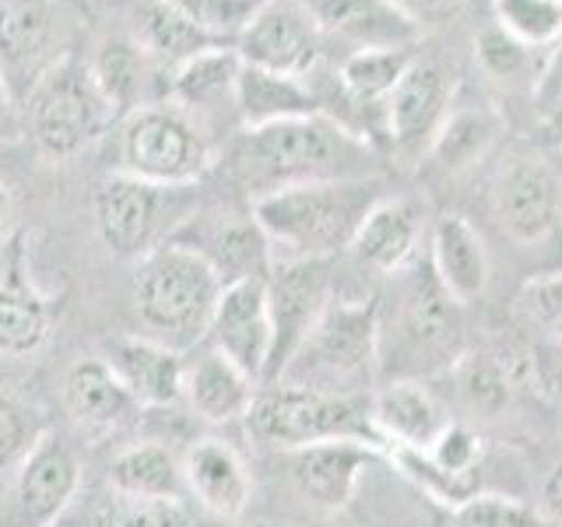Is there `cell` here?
<instances>
[{
  "mask_svg": "<svg viewBox=\"0 0 562 527\" xmlns=\"http://www.w3.org/2000/svg\"><path fill=\"white\" fill-rule=\"evenodd\" d=\"M102 359L140 408H172L183 401V351H172L145 334H123L105 341Z\"/></svg>",
  "mask_w": 562,
  "mask_h": 527,
  "instance_id": "cell-23",
  "label": "cell"
},
{
  "mask_svg": "<svg viewBox=\"0 0 562 527\" xmlns=\"http://www.w3.org/2000/svg\"><path fill=\"white\" fill-rule=\"evenodd\" d=\"M81 492V457L60 433H46L11 474L0 527H57Z\"/></svg>",
  "mask_w": 562,
  "mask_h": 527,
  "instance_id": "cell-11",
  "label": "cell"
},
{
  "mask_svg": "<svg viewBox=\"0 0 562 527\" xmlns=\"http://www.w3.org/2000/svg\"><path fill=\"white\" fill-rule=\"evenodd\" d=\"M215 46H236L263 0H172Z\"/></svg>",
  "mask_w": 562,
  "mask_h": 527,
  "instance_id": "cell-38",
  "label": "cell"
},
{
  "mask_svg": "<svg viewBox=\"0 0 562 527\" xmlns=\"http://www.w3.org/2000/svg\"><path fill=\"white\" fill-rule=\"evenodd\" d=\"M376 377V299L334 295L321 324L299 345L278 383L316 386L334 394H369L366 383Z\"/></svg>",
  "mask_w": 562,
  "mask_h": 527,
  "instance_id": "cell-6",
  "label": "cell"
},
{
  "mask_svg": "<svg viewBox=\"0 0 562 527\" xmlns=\"http://www.w3.org/2000/svg\"><path fill=\"white\" fill-rule=\"evenodd\" d=\"M538 514L549 527H562V461L544 474L538 492Z\"/></svg>",
  "mask_w": 562,
  "mask_h": 527,
  "instance_id": "cell-43",
  "label": "cell"
},
{
  "mask_svg": "<svg viewBox=\"0 0 562 527\" xmlns=\"http://www.w3.org/2000/svg\"><path fill=\"white\" fill-rule=\"evenodd\" d=\"M57 527H198L183 500H134L110 485L70 503Z\"/></svg>",
  "mask_w": 562,
  "mask_h": 527,
  "instance_id": "cell-28",
  "label": "cell"
},
{
  "mask_svg": "<svg viewBox=\"0 0 562 527\" xmlns=\"http://www.w3.org/2000/svg\"><path fill=\"white\" fill-rule=\"evenodd\" d=\"M457 527H549L535 506L520 500L496 496V492H479L474 500L453 509Z\"/></svg>",
  "mask_w": 562,
  "mask_h": 527,
  "instance_id": "cell-40",
  "label": "cell"
},
{
  "mask_svg": "<svg viewBox=\"0 0 562 527\" xmlns=\"http://www.w3.org/2000/svg\"><path fill=\"white\" fill-rule=\"evenodd\" d=\"M64 408L88 433H113L131 426L140 404L127 394L102 356L78 359L64 373Z\"/></svg>",
  "mask_w": 562,
  "mask_h": 527,
  "instance_id": "cell-27",
  "label": "cell"
},
{
  "mask_svg": "<svg viewBox=\"0 0 562 527\" xmlns=\"http://www.w3.org/2000/svg\"><path fill=\"white\" fill-rule=\"evenodd\" d=\"M60 321V303L35 285L25 233H14L0 257V356L32 359L49 345Z\"/></svg>",
  "mask_w": 562,
  "mask_h": 527,
  "instance_id": "cell-13",
  "label": "cell"
},
{
  "mask_svg": "<svg viewBox=\"0 0 562 527\" xmlns=\"http://www.w3.org/2000/svg\"><path fill=\"white\" fill-rule=\"evenodd\" d=\"M29 134L46 158H75L113 127L116 113L99 92L88 60L67 53L25 99Z\"/></svg>",
  "mask_w": 562,
  "mask_h": 527,
  "instance_id": "cell-8",
  "label": "cell"
},
{
  "mask_svg": "<svg viewBox=\"0 0 562 527\" xmlns=\"http://www.w3.org/2000/svg\"><path fill=\"white\" fill-rule=\"evenodd\" d=\"M499 131L503 120L488 105H457L447 113L443 127L436 131L426 155L443 172H461L485 158V152L496 145Z\"/></svg>",
  "mask_w": 562,
  "mask_h": 527,
  "instance_id": "cell-34",
  "label": "cell"
},
{
  "mask_svg": "<svg viewBox=\"0 0 562 527\" xmlns=\"http://www.w3.org/2000/svg\"><path fill=\"white\" fill-rule=\"evenodd\" d=\"M137 46L172 75L180 64L211 49L215 43L172 0H145L137 11Z\"/></svg>",
  "mask_w": 562,
  "mask_h": 527,
  "instance_id": "cell-33",
  "label": "cell"
},
{
  "mask_svg": "<svg viewBox=\"0 0 562 527\" xmlns=\"http://www.w3.org/2000/svg\"><path fill=\"white\" fill-rule=\"evenodd\" d=\"M187 496L222 524H236L250 509L254 479L243 453L218 436H204L183 453Z\"/></svg>",
  "mask_w": 562,
  "mask_h": 527,
  "instance_id": "cell-20",
  "label": "cell"
},
{
  "mask_svg": "<svg viewBox=\"0 0 562 527\" xmlns=\"http://www.w3.org/2000/svg\"><path fill=\"white\" fill-rule=\"evenodd\" d=\"M538 383L552 394V401L562 408V348L549 366H538Z\"/></svg>",
  "mask_w": 562,
  "mask_h": 527,
  "instance_id": "cell-45",
  "label": "cell"
},
{
  "mask_svg": "<svg viewBox=\"0 0 562 527\" xmlns=\"http://www.w3.org/2000/svg\"><path fill=\"white\" fill-rule=\"evenodd\" d=\"M169 239L201 254L225 285L246 278H268L274 264L271 243L260 233L254 211H246V215H233L228 211V215H215V218L190 215Z\"/></svg>",
  "mask_w": 562,
  "mask_h": 527,
  "instance_id": "cell-19",
  "label": "cell"
},
{
  "mask_svg": "<svg viewBox=\"0 0 562 527\" xmlns=\"http://www.w3.org/2000/svg\"><path fill=\"white\" fill-rule=\"evenodd\" d=\"M386 461V450L362 439H334L285 453V479L306 506L321 514H341L351 503L362 474Z\"/></svg>",
  "mask_w": 562,
  "mask_h": 527,
  "instance_id": "cell-15",
  "label": "cell"
},
{
  "mask_svg": "<svg viewBox=\"0 0 562 527\" xmlns=\"http://www.w3.org/2000/svg\"><path fill=\"white\" fill-rule=\"evenodd\" d=\"M517 313L527 327L562 348V271L524 281L517 292Z\"/></svg>",
  "mask_w": 562,
  "mask_h": 527,
  "instance_id": "cell-39",
  "label": "cell"
},
{
  "mask_svg": "<svg viewBox=\"0 0 562 527\" xmlns=\"http://www.w3.org/2000/svg\"><path fill=\"white\" fill-rule=\"evenodd\" d=\"M415 60V49H359L348 53L338 70V85L348 102L369 105V110H380L383 116V102L394 92V85L401 75L408 70Z\"/></svg>",
  "mask_w": 562,
  "mask_h": 527,
  "instance_id": "cell-35",
  "label": "cell"
},
{
  "mask_svg": "<svg viewBox=\"0 0 562 527\" xmlns=\"http://www.w3.org/2000/svg\"><path fill=\"white\" fill-rule=\"evenodd\" d=\"M11 222H14V198H11L8 180L0 176V246H4L14 236L11 233Z\"/></svg>",
  "mask_w": 562,
  "mask_h": 527,
  "instance_id": "cell-47",
  "label": "cell"
},
{
  "mask_svg": "<svg viewBox=\"0 0 562 527\" xmlns=\"http://www.w3.org/2000/svg\"><path fill=\"white\" fill-rule=\"evenodd\" d=\"M450 78L443 67L432 60H415L394 85V92L383 102V134L391 137L397 155H418L429 152L436 131L443 127L450 105Z\"/></svg>",
  "mask_w": 562,
  "mask_h": 527,
  "instance_id": "cell-18",
  "label": "cell"
},
{
  "mask_svg": "<svg viewBox=\"0 0 562 527\" xmlns=\"http://www.w3.org/2000/svg\"><path fill=\"white\" fill-rule=\"evenodd\" d=\"M151 64L155 60L148 53L131 40H105L95 57L88 60L99 92L113 105L116 120L131 116L134 110H140V105H151L148 102Z\"/></svg>",
  "mask_w": 562,
  "mask_h": 527,
  "instance_id": "cell-32",
  "label": "cell"
},
{
  "mask_svg": "<svg viewBox=\"0 0 562 527\" xmlns=\"http://www.w3.org/2000/svg\"><path fill=\"white\" fill-rule=\"evenodd\" d=\"M236 113L243 127H263V123L310 116L324 110L316 105L313 88L303 78L271 75V70L243 64V75L236 85Z\"/></svg>",
  "mask_w": 562,
  "mask_h": 527,
  "instance_id": "cell-30",
  "label": "cell"
},
{
  "mask_svg": "<svg viewBox=\"0 0 562 527\" xmlns=\"http://www.w3.org/2000/svg\"><path fill=\"white\" fill-rule=\"evenodd\" d=\"M369 404L383 450H429L453 422L426 380H386Z\"/></svg>",
  "mask_w": 562,
  "mask_h": 527,
  "instance_id": "cell-24",
  "label": "cell"
},
{
  "mask_svg": "<svg viewBox=\"0 0 562 527\" xmlns=\"http://www.w3.org/2000/svg\"><path fill=\"white\" fill-rule=\"evenodd\" d=\"M190 187H155L131 172H110L95 187V233L120 260H140L162 246L187 215Z\"/></svg>",
  "mask_w": 562,
  "mask_h": 527,
  "instance_id": "cell-9",
  "label": "cell"
},
{
  "mask_svg": "<svg viewBox=\"0 0 562 527\" xmlns=\"http://www.w3.org/2000/svg\"><path fill=\"white\" fill-rule=\"evenodd\" d=\"M394 4L404 11V14H412L415 22L422 25L426 18H432V14H439L447 8V0H394Z\"/></svg>",
  "mask_w": 562,
  "mask_h": 527,
  "instance_id": "cell-46",
  "label": "cell"
},
{
  "mask_svg": "<svg viewBox=\"0 0 562 527\" xmlns=\"http://www.w3.org/2000/svg\"><path fill=\"white\" fill-rule=\"evenodd\" d=\"M46 418L18 394L0 391V474H14L46 436Z\"/></svg>",
  "mask_w": 562,
  "mask_h": 527,
  "instance_id": "cell-36",
  "label": "cell"
},
{
  "mask_svg": "<svg viewBox=\"0 0 562 527\" xmlns=\"http://www.w3.org/2000/svg\"><path fill=\"white\" fill-rule=\"evenodd\" d=\"M228 527H271V524H239L236 520V524H228Z\"/></svg>",
  "mask_w": 562,
  "mask_h": 527,
  "instance_id": "cell-48",
  "label": "cell"
},
{
  "mask_svg": "<svg viewBox=\"0 0 562 527\" xmlns=\"http://www.w3.org/2000/svg\"><path fill=\"white\" fill-rule=\"evenodd\" d=\"M116 158L120 172H131L145 183L193 187L215 166V148L198 116L166 99L123 116Z\"/></svg>",
  "mask_w": 562,
  "mask_h": 527,
  "instance_id": "cell-7",
  "label": "cell"
},
{
  "mask_svg": "<svg viewBox=\"0 0 562 527\" xmlns=\"http://www.w3.org/2000/svg\"><path fill=\"white\" fill-rule=\"evenodd\" d=\"M204 345L236 362L254 383H263L271 362V313L263 278L233 281L222 289Z\"/></svg>",
  "mask_w": 562,
  "mask_h": 527,
  "instance_id": "cell-16",
  "label": "cell"
},
{
  "mask_svg": "<svg viewBox=\"0 0 562 527\" xmlns=\"http://www.w3.org/2000/svg\"><path fill=\"white\" fill-rule=\"evenodd\" d=\"M263 285H268L271 313V362L263 383H278L299 345L310 338L330 299L338 295L334 292V260H274Z\"/></svg>",
  "mask_w": 562,
  "mask_h": 527,
  "instance_id": "cell-10",
  "label": "cell"
},
{
  "mask_svg": "<svg viewBox=\"0 0 562 527\" xmlns=\"http://www.w3.org/2000/svg\"><path fill=\"white\" fill-rule=\"evenodd\" d=\"M386 198L376 180H334L263 193L250 211L274 260H334L356 239L362 218Z\"/></svg>",
  "mask_w": 562,
  "mask_h": 527,
  "instance_id": "cell-3",
  "label": "cell"
},
{
  "mask_svg": "<svg viewBox=\"0 0 562 527\" xmlns=\"http://www.w3.org/2000/svg\"><path fill=\"white\" fill-rule=\"evenodd\" d=\"M225 281L190 246L166 239L134 268L131 303L145 338L172 351H193L207 338Z\"/></svg>",
  "mask_w": 562,
  "mask_h": 527,
  "instance_id": "cell-4",
  "label": "cell"
},
{
  "mask_svg": "<svg viewBox=\"0 0 562 527\" xmlns=\"http://www.w3.org/2000/svg\"><path fill=\"white\" fill-rule=\"evenodd\" d=\"M496 25L506 29L524 46H552L562 35V8L555 0H496Z\"/></svg>",
  "mask_w": 562,
  "mask_h": 527,
  "instance_id": "cell-37",
  "label": "cell"
},
{
  "mask_svg": "<svg viewBox=\"0 0 562 527\" xmlns=\"http://www.w3.org/2000/svg\"><path fill=\"white\" fill-rule=\"evenodd\" d=\"M369 401L373 394H334L299 383H268L257 386L243 422L257 444L281 453L334 444V439H362V444L383 450Z\"/></svg>",
  "mask_w": 562,
  "mask_h": 527,
  "instance_id": "cell-5",
  "label": "cell"
},
{
  "mask_svg": "<svg viewBox=\"0 0 562 527\" xmlns=\"http://www.w3.org/2000/svg\"><path fill=\"white\" fill-rule=\"evenodd\" d=\"M60 40L64 22L49 0H0V75L18 102L67 57Z\"/></svg>",
  "mask_w": 562,
  "mask_h": 527,
  "instance_id": "cell-14",
  "label": "cell"
},
{
  "mask_svg": "<svg viewBox=\"0 0 562 527\" xmlns=\"http://www.w3.org/2000/svg\"><path fill=\"white\" fill-rule=\"evenodd\" d=\"M492 208H496L503 233L514 243H544L562 225L559 172L549 162H541V158H520V162L503 169V176L496 180Z\"/></svg>",
  "mask_w": 562,
  "mask_h": 527,
  "instance_id": "cell-17",
  "label": "cell"
},
{
  "mask_svg": "<svg viewBox=\"0 0 562 527\" xmlns=\"http://www.w3.org/2000/svg\"><path fill=\"white\" fill-rule=\"evenodd\" d=\"M105 485L134 500H183V457L166 444H131L123 447L105 471Z\"/></svg>",
  "mask_w": 562,
  "mask_h": 527,
  "instance_id": "cell-29",
  "label": "cell"
},
{
  "mask_svg": "<svg viewBox=\"0 0 562 527\" xmlns=\"http://www.w3.org/2000/svg\"><path fill=\"white\" fill-rule=\"evenodd\" d=\"M243 64L285 78H310L327 53V35L306 0H263L236 40Z\"/></svg>",
  "mask_w": 562,
  "mask_h": 527,
  "instance_id": "cell-12",
  "label": "cell"
},
{
  "mask_svg": "<svg viewBox=\"0 0 562 527\" xmlns=\"http://www.w3.org/2000/svg\"><path fill=\"white\" fill-rule=\"evenodd\" d=\"M429 264L443 285L457 303L471 306L479 303L488 289V250L482 233L474 228L464 215H439L429 228Z\"/></svg>",
  "mask_w": 562,
  "mask_h": 527,
  "instance_id": "cell-25",
  "label": "cell"
},
{
  "mask_svg": "<svg viewBox=\"0 0 562 527\" xmlns=\"http://www.w3.org/2000/svg\"><path fill=\"white\" fill-rule=\"evenodd\" d=\"M422 239H426V215H422V208L408 198H380L373 211L362 218L348 254L356 257L362 271L391 278L426 254Z\"/></svg>",
  "mask_w": 562,
  "mask_h": 527,
  "instance_id": "cell-21",
  "label": "cell"
},
{
  "mask_svg": "<svg viewBox=\"0 0 562 527\" xmlns=\"http://www.w3.org/2000/svg\"><path fill=\"white\" fill-rule=\"evenodd\" d=\"M243 75V57L236 46H211L190 57L169 75V102L183 110H218L222 102L236 105V85Z\"/></svg>",
  "mask_w": 562,
  "mask_h": 527,
  "instance_id": "cell-31",
  "label": "cell"
},
{
  "mask_svg": "<svg viewBox=\"0 0 562 527\" xmlns=\"http://www.w3.org/2000/svg\"><path fill=\"white\" fill-rule=\"evenodd\" d=\"M228 172L250 193V201H257L289 187L373 180L376 152L373 141L345 127L338 116L310 113L246 127L228 145Z\"/></svg>",
  "mask_w": 562,
  "mask_h": 527,
  "instance_id": "cell-1",
  "label": "cell"
},
{
  "mask_svg": "<svg viewBox=\"0 0 562 527\" xmlns=\"http://www.w3.org/2000/svg\"><path fill=\"white\" fill-rule=\"evenodd\" d=\"M479 60L485 67V75L506 81V78H517L527 70V64H531V46H524L506 29H499L496 22H492L479 35Z\"/></svg>",
  "mask_w": 562,
  "mask_h": 527,
  "instance_id": "cell-41",
  "label": "cell"
},
{
  "mask_svg": "<svg viewBox=\"0 0 562 527\" xmlns=\"http://www.w3.org/2000/svg\"><path fill=\"white\" fill-rule=\"evenodd\" d=\"M535 96L541 105H562V35L549 46V57H544L538 70Z\"/></svg>",
  "mask_w": 562,
  "mask_h": 527,
  "instance_id": "cell-42",
  "label": "cell"
},
{
  "mask_svg": "<svg viewBox=\"0 0 562 527\" xmlns=\"http://www.w3.org/2000/svg\"><path fill=\"white\" fill-rule=\"evenodd\" d=\"M18 134H22V113H18V99L0 75V141H14Z\"/></svg>",
  "mask_w": 562,
  "mask_h": 527,
  "instance_id": "cell-44",
  "label": "cell"
},
{
  "mask_svg": "<svg viewBox=\"0 0 562 527\" xmlns=\"http://www.w3.org/2000/svg\"><path fill=\"white\" fill-rule=\"evenodd\" d=\"M468 351L464 306L439 285L429 254L391 274L376 299V362L386 380H429L450 373Z\"/></svg>",
  "mask_w": 562,
  "mask_h": 527,
  "instance_id": "cell-2",
  "label": "cell"
},
{
  "mask_svg": "<svg viewBox=\"0 0 562 527\" xmlns=\"http://www.w3.org/2000/svg\"><path fill=\"white\" fill-rule=\"evenodd\" d=\"M257 386L260 383H254L236 362H228L211 345L193 348V356L183 362V404L211 426L246 418Z\"/></svg>",
  "mask_w": 562,
  "mask_h": 527,
  "instance_id": "cell-26",
  "label": "cell"
},
{
  "mask_svg": "<svg viewBox=\"0 0 562 527\" xmlns=\"http://www.w3.org/2000/svg\"><path fill=\"white\" fill-rule=\"evenodd\" d=\"M327 40L359 49H415L422 25L394 0H306Z\"/></svg>",
  "mask_w": 562,
  "mask_h": 527,
  "instance_id": "cell-22",
  "label": "cell"
},
{
  "mask_svg": "<svg viewBox=\"0 0 562 527\" xmlns=\"http://www.w3.org/2000/svg\"><path fill=\"white\" fill-rule=\"evenodd\" d=\"M555 4H559V8H562V0H555Z\"/></svg>",
  "mask_w": 562,
  "mask_h": 527,
  "instance_id": "cell-49",
  "label": "cell"
}]
</instances>
